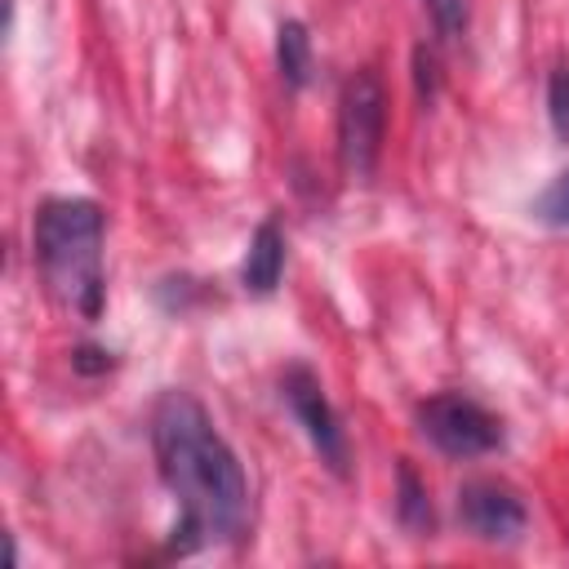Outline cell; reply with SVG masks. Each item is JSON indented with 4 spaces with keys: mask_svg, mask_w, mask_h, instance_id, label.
<instances>
[{
    "mask_svg": "<svg viewBox=\"0 0 569 569\" xmlns=\"http://www.w3.org/2000/svg\"><path fill=\"white\" fill-rule=\"evenodd\" d=\"M151 453L164 489L178 498L173 556L236 542L249 525V480L236 449L191 391H164L151 409Z\"/></svg>",
    "mask_w": 569,
    "mask_h": 569,
    "instance_id": "1",
    "label": "cell"
},
{
    "mask_svg": "<svg viewBox=\"0 0 569 569\" xmlns=\"http://www.w3.org/2000/svg\"><path fill=\"white\" fill-rule=\"evenodd\" d=\"M102 236H107V218L84 196H53L36 209V222H31L40 280L53 293V302L76 311L80 320L102 316V298H107Z\"/></svg>",
    "mask_w": 569,
    "mask_h": 569,
    "instance_id": "2",
    "label": "cell"
},
{
    "mask_svg": "<svg viewBox=\"0 0 569 569\" xmlns=\"http://www.w3.org/2000/svg\"><path fill=\"white\" fill-rule=\"evenodd\" d=\"M382 133H387V89L373 67H360L356 76H347L338 98V156L351 178H369L378 169Z\"/></svg>",
    "mask_w": 569,
    "mask_h": 569,
    "instance_id": "3",
    "label": "cell"
},
{
    "mask_svg": "<svg viewBox=\"0 0 569 569\" xmlns=\"http://www.w3.org/2000/svg\"><path fill=\"white\" fill-rule=\"evenodd\" d=\"M418 431L449 458H485L502 445V422L462 391H436L413 409Z\"/></svg>",
    "mask_w": 569,
    "mask_h": 569,
    "instance_id": "4",
    "label": "cell"
},
{
    "mask_svg": "<svg viewBox=\"0 0 569 569\" xmlns=\"http://www.w3.org/2000/svg\"><path fill=\"white\" fill-rule=\"evenodd\" d=\"M280 396H284L289 413L298 418V427L307 431V440H311V449L320 453V462H325L333 476H347V462H351L347 431H342V422H338V413H333V405H329V396H325L316 369L289 365V369L280 373Z\"/></svg>",
    "mask_w": 569,
    "mask_h": 569,
    "instance_id": "5",
    "label": "cell"
},
{
    "mask_svg": "<svg viewBox=\"0 0 569 569\" xmlns=\"http://www.w3.org/2000/svg\"><path fill=\"white\" fill-rule=\"evenodd\" d=\"M458 525L480 542H516L529 525V507L498 480H467L458 489Z\"/></svg>",
    "mask_w": 569,
    "mask_h": 569,
    "instance_id": "6",
    "label": "cell"
},
{
    "mask_svg": "<svg viewBox=\"0 0 569 569\" xmlns=\"http://www.w3.org/2000/svg\"><path fill=\"white\" fill-rule=\"evenodd\" d=\"M284 276V231L276 218H262L249 236L244 262H240V284L249 293H271Z\"/></svg>",
    "mask_w": 569,
    "mask_h": 569,
    "instance_id": "7",
    "label": "cell"
},
{
    "mask_svg": "<svg viewBox=\"0 0 569 569\" xmlns=\"http://www.w3.org/2000/svg\"><path fill=\"white\" fill-rule=\"evenodd\" d=\"M276 67L289 89H302L311 80V36L298 18H284L276 31Z\"/></svg>",
    "mask_w": 569,
    "mask_h": 569,
    "instance_id": "8",
    "label": "cell"
},
{
    "mask_svg": "<svg viewBox=\"0 0 569 569\" xmlns=\"http://www.w3.org/2000/svg\"><path fill=\"white\" fill-rule=\"evenodd\" d=\"M396 511L409 529H431V502H427V489L422 480L413 476L409 462H400V498H396Z\"/></svg>",
    "mask_w": 569,
    "mask_h": 569,
    "instance_id": "9",
    "label": "cell"
},
{
    "mask_svg": "<svg viewBox=\"0 0 569 569\" xmlns=\"http://www.w3.org/2000/svg\"><path fill=\"white\" fill-rule=\"evenodd\" d=\"M533 218L547 227H569V169L551 178V187L533 200Z\"/></svg>",
    "mask_w": 569,
    "mask_h": 569,
    "instance_id": "10",
    "label": "cell"
},
{
    "mask_svg": "<svg viewBox=\"0 0 569 569\" xmlns=\"http://www.w3.org/2000/svg\"><path fill=\"white\" fill-rule=\"evenodd\" d=\"M547 116H551L556 138H569V62L551 67L547 76Z\"/></svg>",
    "mask_w": 569,
    "mask_h": 569,
    "instance_id": "11",
    "label": "cell"
},
{
    "mask_svg": "<svg viewBox=\"0 0 569 569\" xmlns=\"http://www.w3.org/2000/svg\"><path fill=\"white\" fill-rule=\"evenodd\" d=\"M422 4H427L431 22H436L440 40H458L467 31V0H422Z\"/></svg>",
    "mask_w": 569,
    "mask_h": 569,
    "instance_id": "12",
    "label": "cell"
},
{
    "mask_svg": "<svg viewBox=\"0 0 569 569\" xmlns=\"http://www.w3.org/2000/svg\"><path fill=\"white\" fill-rule=\"evenodd\" d=\"M71 365H76L80 373H107L116 360H111V351H102V347H76V351H71Z\"/></svg>",
    "mask_w": 569,
    "mask_h": 569,
    "instance_id": "13",
    "label": "cell"
},
{
    "mask_svg": "<svg viewBox=\"0 0 569 569\" xmlns=\"http://www.w3.org/2000/svg\"><path fill=\"white\" fill-rule=\"evenodd\" d=\"M413 67H418V93L427 98L431 84H436V58H431L427 49H418V53H413Z\"/></svg>",
    "mask_w": 569,
    "mask_h": 569,
    "instance_id": "14",
    "label": "cell"
}]
</instances>
